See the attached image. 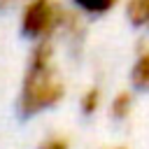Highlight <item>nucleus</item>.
<instances>
[{
	"label": "nucleus",
	"mask_w": 149,
	"mask_h": 149,
	"mask_svg": "<svg viewBox=\"0 0 149 149\" xmlns=\"http://www.w3.org/2000/svg\"><path fill=\"white\" fill-rule=\"evenodd\" d=\"M63 93H65V88L54 70L51 47L47 42H42L33 51V58H30V65H28V72H26V79L21 86L19 107L26 116H33L47 107H54L63 98Z\"/></svg>",
	"instance_id": "f257e3e1"
},
{
	"label": "nucleus",
	"mask_w": 149,
	"mask_h": 149,
	"mask_svg": "<svg viewBox=\"0 0 149 149\" xmlns=\"http://www.w3.org/2000/svg\"><path fill=\"white\" fill-rule=\"evenodd\" d=\"M63 21V12L54 0H30L21 16V30L28 37H47Z\"/></svg>",
	"instance_id": "f03ea898"
},
{
	"label": "nucleus",
	"mask_w": 149,
	"mask_h": 149,
	"mask_svg": "<svg viewBox=\"0 0 149 149\" xmlns=\"http://www.w3.org/2000/svg\"><path fill=\"white\" fill-rule=\"evenodd\" d=\"M133 84L140 91H149V51L140 54L133 68Z\"/></svg>",
	"instance_id": "7ed1b4c3"
},
{
	"label": "nucleus",
	"mask_w": 149,
	"mask_h": 149,
	"mask_svg": "<svg viewBox=\"0 0 149 149\" xmlns=\"http://www.w3.org/2000/svg\"><path fill=\"white\" fill-rule=\"evenodd\" d=\"M133 26H147L149 28V0H130L126 9Z\"/></svg>",
	"instance_id": "20e7f679"
},
{
	"label": "nucleus",
	"mask_w": 149,
	"mask_h": 149,
	"mask_svg": "<svg viewBox=\"0 0 149 149\" xmlns=\"http://www.w3.org/2000/svg\"><path fill=\"white\" fill-rule=\"evenodd\" d=\"M74 5H79L88 14H102V12L112 9L116 5V0H74Z\"/></svg>",
	"instance_id": "39448f33"
},
{
	"label": "nucleus",
	"mask_w": 149,
	"mask_h": 149,
	"mask_svg": "<svg viewBox=\"0 0 149 149\" xmlns=\"http://www.w3.org/2000/svg\"><path fill=\"white\" fill-rule=\"evenodd\" d=\"M130 109V93H119L112 102V116L114 119H123Z\"/></svg>",
	"instance_id": "423d86ee"
},
{
	"label": "nucleus",
	"mask_w": 149,
	"mask_h": 149,
	"mask_svg": "<svg viewBox=\"0 0 149 149\" xmlns=\"http://www.w3.org/2000/svg\"><path fill=\"white\" fill-rule=\"evenodd\" d=\"M98 100H100V93H98V88H91V91H86V93H84V98H81V109H84L86 114L95 112V107H98Z\"/></svg>",
	"instance_id": "0eeeda50"
},
{
	"label": "nucleus",
	"mask_w": 149,
	"mask_h": 149,
	"mask_svg": "<svg viewBox=\"0 0 149 149\" xmlns=\"http://www.w3.org/2000/svg\"><path fill=\"white\" fill-rule=\"evenodd\" d=\"M42 149H68V142L61 140V137H54V140H49L47 144H42Z\"/></svg>",
	"instance_id": "6e6552de"
}]
</instances>
